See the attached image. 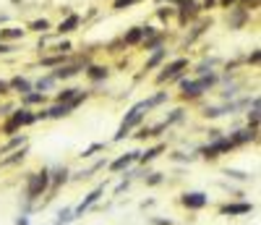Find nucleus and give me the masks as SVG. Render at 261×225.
<instances>
[{"instance_id": "f257e3e1", "label": "nucleus", "mask_w": 261, "mask_h": 225, "mask_svg": "<svg viewBox=\"0 0 261 225\" xmlns=\"http://www.w3.org/2000/svg\"><path fill=\"white\" fill-rule=\"evenodd\" d=\"M217 81V76H204V79H199V81H183V95L185 97H196V95H201V92H207L212 84Z\"/></svg>"}, {"instance_id": "f03ea898", "label": "nucleus", "mask_w": 261, "mask_h": 225, "mask_svg": "<svg viewBox=\"0 0 261 225\" xmlns=\"http://www.w3.org/2000/svg\"><path fill=\"white\" fill-rule=\"evenodd\" d=\"M47 183H50V175L47 170H42V173H34L29 178V199H37L44 189H47Z\"/></svg>"}, {"instance_id": "7ed1b4c3", "label": "nucleus", "mask_w": 261, "mask_h": 225, "mask_svg": "<svg viewBox=\"0 0 261 225\" xmlns=\"http://www.w3.org/2000/svg\"><path fill=\"white\" fill-rule=\"evenodd\" d=\"M183 68H188V60H185V58H178V60H173L170 65H165V73H160V81L170 79V76H178V73H180Z\"/></svg>"}, {"instance_id": "20e7f679", "label": "nucleus", "mask_w": 261, "mask_h": 225, "mask_svg": "<svg viewBox=\"0 0 261 225\" xmlns=\"http://www.w3.org/2000/svg\"><path fill=\"white\" fill-rule=\"evenodd\" d=\"M185 207H191V210H199L207 204V194H185V199H183Z\"/></svg>"}, {"instance_id": "39448f33", "label": "nucleus", "mask_w": 261, "mask_h": 225, "mask_svg": "<svg viewBox=\"0 0 261 225\" xmlns=\"http://www.w3.org/2000/svg\"><path fill=\"white\" fill-rule=\"evenodd\" d=\"M32 120H34V115H32L29 110H18L16 115H13V120L8 123V131H13L16 126H21V123H32Z\"/></svg>"}, {"instance_id": "423d86ee", "label": "nucleus", "mask_w": 261, "mask_h": 225, "mask_svg": "<svg viewBox=\"0 0 261 225\" xmlns=\"http://www.w3.org/2000/svg\"><path fill=\"white\" fill-rule=\"evenodd\" d=\"M79 24H81V18H79V16H68L65 21H60L58 32H60V34H68V32H73V29H76Z\"/></svg>"}, {"instance_id": "0eeeda50", "label": "nucleus", "mask_w": 261, "mask_h": 225, "mask_svg": "<svg viewBox=\"0 0 261 225\" xmlns=\"http://www.w3.org/2000/svg\"><path fill=\"white\" fill-rule=\"evenodd\" d=\"M141 37H144V29H141V26H133V29L123 37V42L126 45H136V42H141Z\"/></svg>"}, {"instance_id": "6e6552de", "label": "nucleus", "mask_w": 261, "mask_h": 225, "mask_svg": "<svg viewBox=\"0 0 261 225\" xmlns=\"http://www.w3.org/2000/svg\"><path fill=\"white\" fill-rule=\"evenodd\" d=\"M99 194H102V189H97V191H91V194L87 196V199H84V202L79 204V210H76V215H81L84 210H89V207H91V204H94V202L99 199Z\"/></svg>"}, {"instance_id": "1a4fd4ad", "label": "nucleus", "mask_w": 261, "mask_h": 225, "mask_svg": "<svg viewBox=\"0 0 261 225\" xmlns=\"http://www.w3.org/2000/svg\"><path fill=\"white\" fill-rule=\"evenodd\" d=\"M138 157V152H130V155H126V157H120V160H115L113 163V170H120V168H126V165H130Z\"/></svg>"}, {"instance_id": "9d476101", "label": "nucleus", "mask_w": 261, "mask_h": 225, "mask_svg": "<svg viewBox=\"0 0 261 225\" xmlns=\"http://www.w3.org/2000/svg\"><path fill=\"white\" fill-rule=\"evenodd\" d=\"M76 97H79V89H65L58 95V102H73Z\"/></svg>"}, {"instance_id": "9b49d317", "label": "nucleus", "mask_w": 261, "mask_h": 225, "mask_svg": "<svg viewBox=\"0 0 261 225\" xmlns=\"http://www.w3.org/2000/svg\"><path fill=\"white\" fill-rule=\"evenodd\" d=\"M89 76H91V79H105V76H107V68H102V65H91V68H89Z\"/></svg>"}, {"instance_id": "f8f14e48", "label": "nucleus", "mask_w": 261, "mask_h": 225, "mask_svg": "<svg viewBox=\"0 0 261 225\" xmlns=\"http://www.w3.org/2000/svg\"><path fill=\"white\" fill-rule=\"evenodd\" d=\"M251 204H235V207H225L222 212H230V215H240V212H248Z\"/></svg>"}, {"instance_id": "ddd939ff", "label": "nucleus", "mask_w": 261, "mask_h": 225, "mask_svg": "<svg viewBox=\"0 0 261 225\" xmlns=\"http://www.w3.org/2000/svg\"><path fill=\"white\" fill-rule=\"evenodd\" d=\"M162 58H165V50H157V53L152 55V60H149V63H146V68H154V65H157V63H160Z\"/></svg>"}, {"instance_id": "4468645a", "label": "nucleus", "mask_w": 261, "mask_h": 225, "mask_svg": "<svg viewBox=\"0 0 261 225\" xmlns=\"http://www.w3.org/2000/svg\"><path fill=\"white\" fill-rule=\"evenodd\" d=\"M13 87H16V89H21L24 95H26V92H29V81H24V79H13Z\"/></svg>"}, {"instance_id": "2eb2a0df", "label": "nucleus", "mask_w": 261, "mask_h": 225, "mask_svg": "<svg viewBox=\"0 0 261 225\" xmlns=\"http://www.w3.org/2000/svg\"><path fill=\"white\" fill-rule=\"evenodd\" d=\"M133 3H141V0H115V8H118V11H123V8L133 5Z\"/></svg>"}, {"instance_id": "dca6fc26", "label": "nucleus", "mask_w": 261, "mask_h": 225, "mask_svg": "<svg viewBox=\"0 0 261 225\" xmlns=\"http://www.w3.org/2000/svg\"><path fill=\"white\" fill-rule=\"evenodd\" d=\"M47 26H50V24L42 18V21H34V24H32V29H34V32H47Z\"/></svg>"}, {"instance_id": "f3484780", "label": "nucleus", "mask_w": 261, "mask_h": 225, "mask_svg": "<svg viewBox=\"0 0 261 225\" xmlns=\"http://www.w3.org/2000/svg\"><path fill=\"white\" fill-rule=\"evenodd\" d=\"M52 81H55V79H52V76H47V79H42L40 84H37V87H40V89H50V87H52Z\"/></svg>"}, {"instance_id": "a211bd4d", "label": "nucleus", "mask_w": 261, "mask_h": 225, "mask_svg": "<svg viewBox=\"0 0 261 225\" xmlns=\"http://www.w3.org/2000/svg\"><path fill=\"white\" fill-rule=\"evenodd\" d=\"M160 149H162V147H157V149H149V152L144 155V160H154V157L160 155Z\"/></svg>"}, {"instance_id": "6ab92c4d", "label": "nucleus", "mask_w": 261, "mask_h": 225, "mask_svg": "<svg viewBox=\"0 0 261 225\" xmlns=\"http://www.w3.org/2000/svg\"><path fill=\"white\" fill-rule=\"evenodd\" d=\"M3 37H21V29H5Z\"/></svg>"}, {"instance_id": "aec40b11", "label": "nucleus", "mask_w": 261, "mask_h": 225, "mask_svg": "<svg viewBox=\"0 0 261 225\" xmlns=\"http://www.w3.org/2000/svg\"><path fill=\"white\" fill-rule=\"evenodd\" d=\"M44 95H26V102H42Z\"/></svg>"}, {"instance_id": "412c9836", "label": "nucleus", "mask_w": 261, "mask_h": 225, "mask_svg": "<svg viewBox=\"0 0 261 225\" xmlns=\"http://www.w3.org/2000/svg\"><path fill=\"white\" fill-rule=\"evenodd\" d=\"M16 225H29V220H26V218H18V220H16Z\"/></svg>"}, {"instance_id": "4be33fe9", "label": "nucleus", "mask_w": 261, "mask_h": 225, "mask_svg": "<svg viewBox=\"0 0 261 225\" xmlns=\"http://www.w3.org/2000/svg\"><path fill=\"white\" fill-rule=\"evenodd\" d=\"M8 50H11V48H8V45H3V42H0V53H8Z\"/></svg>"}, {"instance_id": "5701e85b", "label": "nucleus", "mask_w": 261, "mask_h": 225, "mask_svg": "<svg viewBox=\"0 0 261 225\" xmlns=\"http://www.w3.org/2000/svg\"><path fill=\"white\" fill-rule=\"evenodd\" d=\"M232 3H238V0H222V5H232Z\"/></svg>"}]
</instances>
